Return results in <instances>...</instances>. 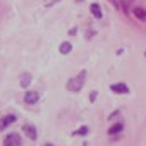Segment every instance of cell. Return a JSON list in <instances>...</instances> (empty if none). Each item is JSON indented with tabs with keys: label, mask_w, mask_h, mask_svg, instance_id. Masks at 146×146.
I'll return each instance as SVG.
<instances>
[{
	"label": "cell",
	"mask_w": 146,
	"mask_h": 146,
	"mask_svg": "<svg viewBox=\"0 0 146 146\" xmlns=\"http://www.w3.org/2000/svg\"><path fill=\"white\" fill-rule=\"evenodd\" d=\"M112 2H113V4H115V5H117V0H112Z\"/></svg>",
	"instance_id": "obj_15"
},
{
	"label": "cell",
	"mask_w": 146,
	"mask_h": 146,
	"mask_svg": "<svg viewBox=\"0 0 146 146\" xmlns=\"http://www.w3.org/2000/svg\"><path fill=\"white\" fill-rule=\"evenodd\" d=\"M45 146H52V144H50V143H48V144H45Z\"/></svg>",
	"instance_id": "obj_16"
},
{
	"label": "cell",
	"mask_w": 146,
	"mask_h": 146,
	"mask_svg": "<svg viewBox=\"0 0 146 146\" xmlns=\"http://www.w3.org/2000/svg\"><path fill=\"white\" fill-rule=\"evenodd\" d=\"M29 83H31V74H28V72H26V74L21 76V86H23V88H28Z\"/></svg>",
	"instance_id": "obj_11"
},
{
	"label": "cell",
	"mask_w": 146,
	"mask_h": 146,
	"mask_svg": "<svg viewBox=\"0 0 146 146\" xmlns=\"http://www.w3.org/2000/svg\"><path fill=\"white\" fill-rule=\"evenodd\" d=\"M17 120V117L16 115H12V113H9V115H5L4 119H2V122H0V129H5V127H9L11 124H14Z\"/></svg>",
	"instance_id": "obj_6"
},
{
	"label": "cell",
	"mask_w": 146,
	"mask_h": 146,
	"mask_svg": "<svg viewBox=\"0 0 146 146\" xmlns=\"http://www.w3.org/2000/svg\"><path fill=\"white\" fill-rule=\"evenodd\" d=\"M96 96H98V93H96V91H93V93L90 95V102H95V100H96Z\"/></svg>",
	"instance_id": "obj_14"
},
{
	"label": "cell",
	"mask_w": 146,
	"mask_h": 146,
	"mask_svg": "<svg viewBox=\"0 0 146 146\" xmlns=\"http://www.w3.org/2000/svg\"><path fill=\"white\" fill-rule=\"evenodd\" d=\"M132 4H134V0H120V5H122V9H124L125 12L132 7Z\"/></svg>",
	"instance_id": "obj_12"
},
{
	"label": "cell",
	"mask_w": 146,
	"mask_h": 146,
	"mask_svg": "<svg viewBox=\"0 0 146 146\" xmlns=\"http://www.w3.org/2000/svg\"><path fill=\"white\" fill-rule=\"evenodd\" d=\"M132 12H134V16H136L137 19H141V21H146V11H144V9H141V7H136V9H132Z\"/></svg>",
	"instance_id": "obj_9"
},
{
	"label": "cell",
	"mask_w": 146,
	"mask_h": 146,
	"mask_svg": "<svg viewBox=\"0 0 146 146\" xmlns=\"http://www.w3.org/2000/svg\"><path fill=\"white\" fill-rule=\"evenodd\" d=\"M58 50H60V53H64V55H67V53H70V50H72V45H70L69 41H64V43H60V46H58Z\"/></svg>",
	"instance_id": "obj_8"
},
{
	"label": "cell",
	"mask_w": 146,
	"mask_h": 146,
	"mask_svg": "<svg viewBox=\"0 0 146 146\" xmlns=\"http://www.w3.org/2000/svg\"><path fill=\"white\" fill-rule=\"evenodd\" d=\"M84 81H86V70H81L76 78H70L67 81V90L72 91V93H78L81 91V88L84 86Z\"/></svg>",
	"instance_id": "obj_1"
},
{
	"label": "cell",
	"mask_w": 146,
	"mask_h": 146,
	"mask_svg": "<svg viewBox=\"0 0 146 146\" xmlns=\"http://www.w3.org/2000/svg\"><path fill=\"white\" fill-rule=\"evenodd\" d=\"M23 131H24V134H26L29 139H33V141L38 137L36 129H35V125H31V124H24V125H23Z\"/></svg>",
	"instance_id": "obj_5"
},
{
	"label": "cell",
	"mask_w": 146,
	"mask_h": 146,
	"mask_svg": "<svg viewBox=\"0 0 146 146\" xmlns=\"http://www.w3.org/2000/svg\"><path fill=\"white\" fill-rule=\"evenodd\" d=\"M90 9H91V14H93L96 19H102V17H103V14H102V11H100V5H98V4H91V7H90Z\"/></svg>",
	"instance_id": "obj_7"
},
{
	"label": "cell",
	"mask_w": 146,
	"mask_h": 146,
	"mask_svg": "<svg viewBox=\"0 0 146 146\" xmlns=\"http://www.w3.org/2000/svg\"><path fill=\"white\" fill-rule=\"evenodd\" d=\"M38 100H40V93H38V91H26L24 102H26L28 105H35Z\"/></svg>",
	"instance_id": "obj_3"
},
{
	"label": "cell",
	"mask_w": 146,
	"mask_h": 146,
	"mask_svg": "<svg viewBox=\"0 0 146 146\" xmlns=\"http://www.w3.org/2000/svg\"><path fill=\"white\" fill-rule=\"evenodd\" d=\"M122 129H124V125H122V124H113V125L108 129V134H110V136H115V134L122 132Z\"/></svg>",
	"instance_id": "obj_10"
},
{
	"label": "cell",
	"mask_w": 146,
	"mask_h": 146,
	"mask_svg": "<svg viewBox=\"0 0 146 146\" xmlns=\"http://www.w3.org/2000/svg\"><path fill=\"white\" fill-rule=\"evenodd\" d=\"M110 90H112L113 93H117V95H127V93H129V88H127L124 83H117V84H112V86H110Z\"/></svg>",
	"instance_id": "obj_4"
},
{
	"label": "cell",
	"mask_w": 146,
	"mask_h": 146,
	"mask_svg": "<svg viewBox=\"0 0 146 146\" xmlns=\"http://www.w3.org/2000/svg\"><path fill=\"white\" fill-rule=\"evenodd\" d=\"M88 132H90V129H88L86 125H83V127H79V129L76 131V134H78V136H88Z\"/></svg>",
	"instance_id": "obj_13"
},
{
	"label": "cell",
	"mask_w": 146,
	"mask_h": 146,
	"mask_svg": "<svg viewBox=\"0 0 146 146\" xmlns=\"http://www.w3.org/2000/svg\"><path fill=\"white\" fill-rule=\"evenodd\" d=\"M4 146H21V137H19V134H16V132L9 134V136L4 139Z\"/></svg>",
	"instance_id": "obj_2"
}]
</instances>
